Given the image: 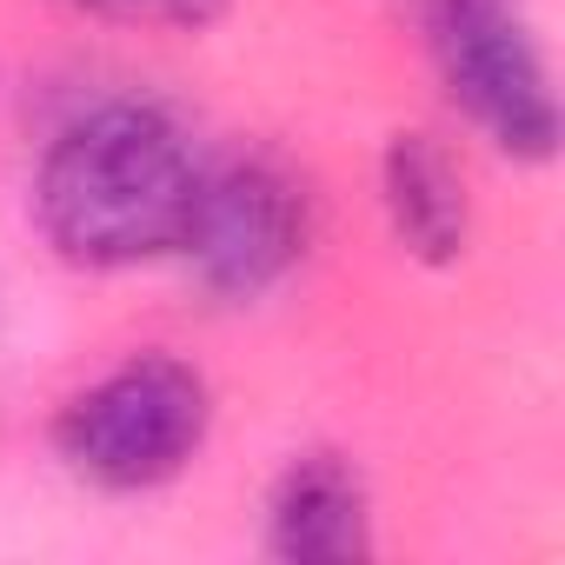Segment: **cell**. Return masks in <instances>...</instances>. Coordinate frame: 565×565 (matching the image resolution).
Listing matches in <instances>:
<instances>
[{
	"instance_id": "1",
	"label": "cell",
	"mask_w": 565,
	"mask_h": 565,
	"mask_svg": "<svg viewBox=\"0 0 565 565\" xmlns=\"http://www.w3.org/2000/svg\"><path fill=\"white\" fill-rule=\"evenodd\" d=\"M200 173L206 167L167 107L100 100L47 140L34 173V226L67 266H147L180 246Z\"/></svg>"
},
{
	"instance_id": "2",
	"label": "cell",
	"mask_w": 565,
	"mask_h": 565,
	"mask_svg": "<svg viewBox=\"0 0 565 565\" xmlns=\"http://www.w3.org/2000/svg\"><path fill=\"white\" fill-rule=\"evenodd\" d=\"M213 426L206 380L173 353H140L81 386L54 419V452L100 492H153L193 466Z\"/></svg>"
},
{
	"instance_id": "3",
	"label": "cell",
	"mask_w": 565,
	"mask_h": 565,
	"mask_svg": "<svg viewBox=\"0 0 565 565\" xmlns=\"http://www.w3.org/2000/svg\"><path fill=\"white\" fill-rule=\"evenodd\" d=\"M307 239H313L307 180L273 153H239L200 173L173 253L213 300H259L307 259Z\"/></svg>"
},
{
	"instance_id": "4",
	"label": "cell",
	"mask_w": 565,
	"mask_h": 565,
	"mask_svg": "<svg viewBox=\"0 0 565 565\" xmlns=\"http://www.w3.org/2000/svg\"><path fill=\"white\" fill-rule=\"evenodd\" d=\"M433 61L452 107L505 160L539 167L558 153V100L545 61L499 0H433Z\"/></svg>"
},
{
	"instance_id": "5",
	"label": "cell",
	"mask_w": 565,
	"mask_h": 565,
	"mask_svg": "<svg viewBox=\"0 0 565 565\" xmlns=\"http://www.w3.org/2000/svg\"><path fill=\"white\" fill-rule=\"evenodd\" d=\"M266 552L287 558V565H353L373 552L366 486L340 452H300L273 479Z\"/></svg>"
},
{
	"instance_id": "6",
	"label": "cell",
	"mask_w": 565,
	"mask_h": 565,
	"mask_svg": "<svg viewBox=\"0 0 565 565\" xmlns=\"http://www.w3.org/2000/svg\"><path fill=\"white\" fill-rule=\"evenodd\" d=\"M380 200L393 239L419 266H459L472 239V200L459 180V160L433 134H393L380 160Z\"/></svg>"
},
{
	"instance_id": "7",
	"label": "cell",
	"mask_w": 565,
	"mask_h": 565,
	"mask_svg": "<svg viewBox=\"0 0 565 565\" xmlns=\"http://www.w3.org/2000/svg\"><path fill=\"white\" fill-rule=\"evenodd\" d=\"M74 14H94V21H120V28H173V34H206L226 0H61Z\"/></svg>"
}]
</instances>
